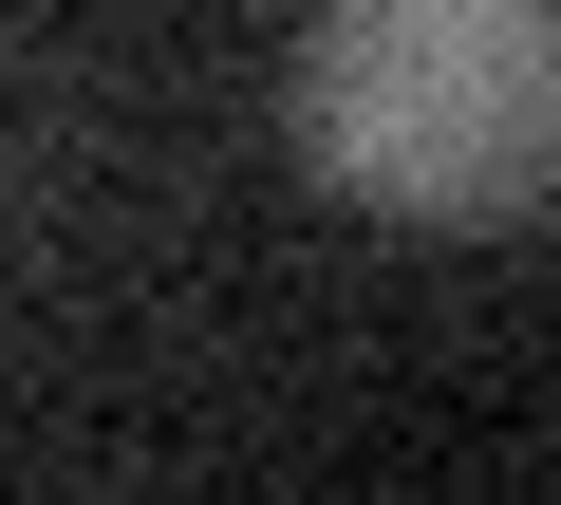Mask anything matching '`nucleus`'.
Wrapping results in <instances>:
<instances>
[{
	"label": "nucleus",
	"mask_w": 561,
	"mask_h": 505,
	"mask_svg": "<svg viewBox=\"0 0 561 505\" xmlns=\"http://www.w3.org/2000/svg\"><path fill=\"white\" fill-rule=\"evenodd\" d=\"M300 150L375 225H542L561 206V0H319Z\"/></svg>",
	"instance_id": "obj_1"
}]
</instances>
